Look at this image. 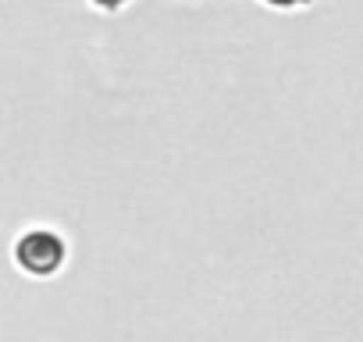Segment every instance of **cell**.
Here are the masks:
<instances>
[{
	"label": "cell",
	"instance_id": "obj_1",
	"mask_svg": "<svg viewBox=\"0 0 363 342\" xmlns=\"http://www.w3.org/2000/svg\"><path fill=\"white\" fill-rule=\"evenodd\" d=\"M68 260V243L54 228H29L15 243V264L33 275V278H50L65 267Z\"/></svg>",
	"mask_w": 363,
	"mask_h": 342
},
{
	"label": "cell",
	"instance_id": "obj_3",
	"mask_svg": "<svg viewBox=\"0 0 363 342\" xmlns=\"http://www.w3.org/2000/svg\"><path fill=\"white\" fill-rule=\"evenodd\" d=\"M96 4H100V8H121L125 0H96Z\"/></svg>",
	"mask_w": 363,
	"mask_h": 342
},
{
	"label": "cell",
	"instance_id": "obj_2",
	"mask_svg": "<svg viewBox=\"0 0 363 342\" xmlns=\"http://www.w3.org/2000/svg\"><path fill=\"white\" fill-rule=\"evenodd\" d=\"M267 4H274V8H296V4H303V0H267Z\"/></svg>",
	"mask_w": 363,
	"mask_h": 342
}]
</instances>
